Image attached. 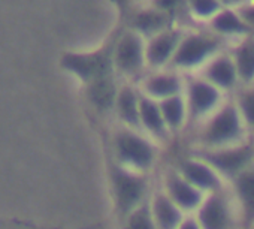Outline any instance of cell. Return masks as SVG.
<instances>
[{
    "mask_svg": "<svg viewBox=\"0 0 254 229\" xmlns=\"http://www.w3.org/2000/svg\"><path fill=\"white\" fill-rule=\"evenodd\" d=\"M156 211H157L159 220H160V223H162V226L165 229L172 228L177 223V220H178L177 210L166 199H159L156 202Z\"/></svg>",
    "mask_w": 254,
    "mask_h": 229,
    "instance_id": "d6986e66",
    "label": "cell"
},
{
    "mask_svg": "<svg viewBox=\"0 0 254 229\" xmlns=\"http://www.w3.org/2000/svg\"><path fill=\"white\" fill-rule=\"evenodd\" d=\"M235 9L244 20V23L254 32V0H241L235 5Z\"/></svg>",
    "mask_w": 254,
    "mask_h": 229,
    "instance_id": "603a6c76",
    "label": "cell"
},
{
    "mask_svg": "<svg viewBox=\"0 0 254 229\" xmlns=\"http://www.w3.org/2000/svg\"><path fill=\"white\" fill-rule=\"evenodd\" d=\"M206 81L211 82L214 87L220 88H229L232 87L238 79V71L233 63L232 56H214L206 66Z\"/></svg>",
    "mask_w": 254,
    "mask_h": 229,
    "instance_id": "8992f818",
    "label": "cell"
},
{
    "mask_svg": "<svg viewBox=\"0 0 254 229\" xmlns=\"http://www.w3.org/2000/svg\"><path fill=\"white\" fill-rule=\"evenodd\" d=\"M139 103H141V100H138V97L132 88H123L117 96V106H118L120 116L130 123H136L138 119L141 117L139 116Z\"/></svg>",
    "mask_w": 254,
    "mask_h": 229,
    "instance_id": "4fadbf2b",
    "label": "cell"
},
{
    "mask_svg": "<svg viewBox=\"0 0 254 229\" xmlns=\"http://www.w3.org/2000/svg\"><path fill=\"white\" fill-rule=\"evenodd\" d=\"M247 159H248L247 152H233V153H226V154H220L217 157H212V160L220 168H223L226 171H233V169L239 168Z\"/></svg>",
    "mask_w": 254,
    "mask_h": 229,
    "instance_id": "ac0fdd59",
    "label": "cell"
},
{
    "mask_svg": "<svg viewBox=\"0 0 254 229\" xmlns=\"http://www.w3.org/2000/svg\"><path fill=\"white\" fill-rule=\"evenodd\" d=\"M184 229H196V226H193V225H186Z\"/></svg>",
    "mask_w": 254,
    "mask_h": 229,
    "instance_id": "484cf974",
    "label": "cell"
},
{
    "mask_svg": "<svg viewBox=\"0 0 254 229\" xmlns=\"http://www.w3.org/2000/svg\"><path fill=\"white\" fill-rule=\"evenodd\" d=\"M147 39L135 29H126L114 48L115 66L124 74H136L147 63Z\"/></svg>",
    "mask_w": 254,
    "mask_h": 229,
    "instance_id": "7a4b0ae2",
    "label": "cell"
},
{
    "mask_svg": "<svg viewBox=\"0 0 254 229\" xmlns=\"http://www.w3.org/2000/svg\"><path fill=\"white\" fill-rule=\"evenodd\" d=\"M130 228L132 229H153L150 219L147 217V214H142V213L133 216V219L130 222Z\"/></svg>",
    "mask_w": 254,
    "mask_h": 229,
    "instance_id": "d4e9b609",
    "label": "cell"
},
{
    "mask_svg": "<svg viewBox=\"0 0 254 229\" xmlns=\"http://www.w3.org/2000/svg\"><path fill=\"white\" fill-rule=\"evenodd\" d=\"M239 190L251 210H254V174H245L239 180Z\"/></svg>",
    "mask_w": 254,
    "mask_h": 229,
    "instance_id": "7402d4cb",
    "label": "cell"
},
{
    "mask_svg": "<svg viewBox=\"0 0 254 229\" xmlns=\"http://www.w3.org/2000/svg\"><path fill=\"white\" fill-rule=\"evenodd\" d=\"M242 111L250 123L254 125V91H248L242 97Z\"/></svg>",
    "mask_w": 254,
    "mask_h": 229,
    "instance_id": "cb8c5ba5",
    "label": "cell"
},
{
    "mask_svg": "<svg viewBox=\"0 0 254 229\" xmlns=\"http://www.w3.org/2000/svg\"><path fill=\"white\" fill-rule=\"evenodd\" d=\"M132 29L139 32L142 36L150 38L154 36L169 27L174 26V15L168 14L162 9H157L156 6L145 3L144 8L138 9L132 18Z\"/></svg>",
    "mask_w": 254,
    "mask_h": 229,
    "instance_id": "5b68a950",
    "label": "cell"
},
{
    "mask_svg": "<svg viewBox=\"0 0 254 229\" xmlns=\"http://www.w3.org/2000/svg\"><path fill=\"white\" fill-rule=\"evenodd\" d=\"M172 189H174V195H175L177 201H180L183 205L190 207L197 202V193L193 189H190L187 184H184L181 181H175L172 184Z\"/></svg>",
    "mask_w": 254,
    "mask_h": 229,
    "instance_id": "44dd1931",
    "label": "cell"
},
{
    "mask_svg": "<svg viewBox=\"0 0 254 229\" xmlns=\"http://www.w3.org/2000/svg\"><path fill=\"white\" fill-rule=\"evenodd\" d=\"M186 172H187V177L190 180H193L194 183L200 184V186H211L214 184V175L203 166L200 165H196V163H189L186 166Z\"/></svg>",
    "mask_w": 254,
    "mask_h": 229,
    "instance_id": "ffe728a7",
    "label": "cell"
},
{
    "mask_svg": "<svg viewBox=\"0 0 254 229\" xmlns=\"http://www.w3.org/2000/svg\"><path fill=\"white\" fill-rule=\"evenodd\" d=\"M221 47V38L205 30H184L172 63L178 68H193L217 56Z\"/></svg>",
    "mask_w": 254,
    "mask_h": 229,
    "instance_id": "6da1fadb",
    "label": "cell"
},
{
    "mask_svg": "<svg viewBox=\"0 0 254 229\" xmlns=\"http://www.w3.org/2000/svg\"><path fill=\"white\" fill-rule=\"evenodd\" d=\"M160 111H162V116L163 119L172 125L177 126L180 125V122L183 120V114H184V102L181 99L180 94L163 99L160 103Z\"/></svg>",
    "mask_w": 254,
    "mask_h": 229,
    "instance_id": "e0dca14e",
    "label": "cell"
},
{
    "mask_svg": "<svg viewBox=\"0 0 254 229\" xmlns=\"http://www.w3.org/2000/svg\"><path fill=\"white\" fill-rule=\"evenodd\" d=\"M202 222L206 229H226V210L220 201H211L202 211Z\"/></svg>",
    "mask_w": 254,
    "mask_h": 229,
    "instance_id": "5bb4252c",
    "label": "cell"
},
{
    "mask_svg": "<svg viewBox=\"0 0 254 229\" xmlns=\"http://www.w3.org/2000/svg\"><path fill=\"white\" fill-rule=\"evenodd\" d=\"M190 105L194 111H206L218 100V90L208 81H194L189 90Z\"/></svg>",
    "mask_w": 254,
    "mask_h": 229,
    "instance_id": "ba28073f",
    "label": "cell"
},
{
    "mask_svg": "<svg viewBox=\"0 0 254 229\" xmlns=\"http://www.w3.org/2000/svg\"><path fill=\"white\" fill-rule=\"evenodd\" d=\"M232 59L236 66L239 79H254V35L238 39Z\"/></svg>",
    "mask_w": 254,
    "mask_h": 229,
    "instance_id": "52a82bcc",
    "label": "cell"
},
{
    "mask_svg": "<svg viewBox=\"0 0 254 229\" xmlns=\"http://www.w3.org/2000/svg\"><path fill=\"white\" fill-rule=\"evenodd\" d=\"M120 150L124 157L136 163H147L151 159V150L148 149V146L130 135H124L120 138Z\"/></svg>",
    "mask_w": 254,
    "mask_h": 229,
    "instance_id": "7c38bea8",
    "label": "cell"
},
{
    "mask_svg": "<svg viewBox=\"0 0 254 229\" xmlns=\"http://www.w3.org/2000/svg\"><path fill=\"white\" fill-rule=\"evenodd\" d=\"M205 29L217 35L218 38H235L241 39L248 35H254V32L244 23L235 6H224L215 17H212Z\"/></svg>",
    "mask_w": 254,
    "mask_h": 229,
    "instance_id": "277c9868",
    "label": "cell"
},
{
    "mask_svg": "<svg viewBox=\"0 0 254 229\" xmlns=\"http://www.w3.org/2000/svg\"><path fill=\"white\" fill-rule=\"evenodd\" d=\"M139 116L148 128H151L153 131H162L165 119L162 116L160 106H157V103H154L151 99H147V97L141 99Z\"/></svg>",
    "mask_w": 254,
    "mask_h": 229,
    "instance_id": "2e32d148",
    "label": "cell"
},
{
    "mask_svg": "<svg viewBox=\"0 0 254 229\" xmlns=\"http://www.w3.org/2000/svg\"><path fill=\"white\" fill-rule=\"evenodd\" d=\"M184 6L193 21L205 26L227 5H224L221 0H184Z\"/></svg>",
    "mask_w": 254,
    "mask_h": 229,
    "instance_id": "30bf717a",
    "label": "cell"
},
{
    "mask_svg": "<svg viewBox=\"0 0 254 229\" xmlns=\"http://www.w3.org/2000/svg\"><path fill=\"white\" fill-rule=\"evenodd\" d=\"M117 189L120 201L124 207L132 205L141 195V183L123 174L117 177Z\"/></svg>",
    "mask_w": 254,
    "mask_h": 229,
    "instance_id": "9a60e30c",
    "label": "cell"
},
{
    "mask_svg": "<svg viewBox=\"0 0 254 229\" xmlns=\"http://www.w3.org/2000/svg\"><path fill=\"white\" fill-rule=\"evenodd\" d=\"M145 88L154 97L168 99L180 94L181 82L172 74H157L145 82Z\"/></svg>",
    "mask_w": 254,
    "mask_h": 229,
    "instance_id": "8fae6325",
    "label": "cell"
},
{
    "mask_svg": "<svg viewBox=\"0 0 254 229\" xmlns=\"http://www.w3.org/2000/svg\"><path fill=\"white\" fill-rule=\"evenodd\" d=\"M183 35H184V29L174 24L172 27L154 36L147 38V47H145L147 63L154 68H160L166 63H172Z\"/></svg>",
    "mask_w": 254,
    "mask_h": 229,
    "instance_id": "3957f363",
    "label": "cell"
},
{
    "mask_svg": "<svg viewBox=\"0 0 254 229\" xmlns=\"http://www.w3.org/2000/svg\"><path fill=\"white\" fill-rule=\"evenodd\" d=\"M236 132H238V114L233 108H226L214 119L209 128V138L212 141H223L232 138Z\"/></svg>",
    "mask_w": 254,
    "mask_h": 229,
    "instance_id": "9c48e42d",
    "label": "cell"
}]
</instances>
